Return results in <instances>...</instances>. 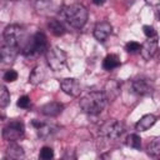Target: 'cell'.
<instances>
[{
    "label": "cell",
    "mask_w": 160,
    "mask_h": 160,
    "mask_svg": "<svg viewBox=\"0 0 160 160\" xmlns=\"http://www.w3.org/2000/svg\"><path fill=\"white\" fill-rule=\"evenodd\" d=\"M108 104V99L102 91H91L82 96L79 101L81 110L90 115L100 114Z\"/></svg>",
    "instance_id": "1"
},
{
    "label": "cell",
    "mask_w": 160,
    "mask_h": 160,
    "mask_svg": "<svg viewBox=\"0 0 160 160\" xmlns=\"http://www.w3.org/2000/svg\"><path fill=\"white\" fill-rule=\"evenodd\" d=\"M62 18L74 29H81L88 21V10L81 4H71L62 9Z\"/></svg>",
    "instance_id": "2"
},
{
    "label": "cell",
    "mask_w": 160,
    "mask_h": 160,
    "mask_svg": "<svg viewBox=\"0 0 160 160\" xmlns=\"http://www.w3.org/2000/svg\"><path fill=\"white\" fill-rule=\"evenodd\" d=\"M48 49H49L48 48V39H46L45 34L41 31H38L31 36V39L26 40V42L21 48V51L24 55L31 56V55L42 54Z\"/></svg>",
    "instance_id": "3"
},
{
    "label": "cell",
    "mask_w": 160,
    "mask_h": 160,
    "mask_svg": "<svg viewBox=\"0 0 160 160\" xmlns=\"http://www.w3.org/2000/svg\"><path fill=\"white\" fill-rule=\"evenodd\" d=\"M4 39L6 45L12 46L19 49V46H24V44L26 42V32L24 30L22 26L18 25V24H12L5 28L4 30Z\"/></svg>",
    "instance_id": "4"
},
{
    "label": "cell",
    "mask_w": 160,
    "mask_h": 160,
    "mask_svg": "<svg viewBox=\"0 0 160 160\" xmlns=\"http://www.w3.org/2000/svg\"><path fill=\"white\" fill-rule=\"evenodd\" d=\"M124 125L122 122L115 120V119H111V120H108L105 121L100 129H99V134L100 136L108 139V140H118L122 134H124Z\"/></svg>",
    "instance_id": "5"
},
{
    "label": "cell",
    "mask_w": 160,
    "mask_h": 160,
    "mask_svg": "<svg viewBox=\"0 0 160 160\" xmlns=\"http://www.w3.org/2000/svg\"><path fill=\"white\" fill-rule=\"evenodd\" d=\"M46 61L51 70L60 71L66 65V54L59 48H50L46 50Z\"/></svg>",
    "instance_id": "6"
},
{
    "label": "cell",
    "mask_w": 160,
    "mask_h": 160,
    "mask_svg": "<svg viewBox=\"0 0 160 160\" xmlns=\"http://www.w3.org/2000/svg\"><path fill=\"white\" fill-rule=\"evenodd\" d=\"M25 132V126L21 121H11L2 130V138L6 141H16L19 140Z\"/></svg>",
    "instance_id": "7"
},
{
    "label": "cell",
    "mask_w": 160,
    "mask_h": 160,
    "mask_svg": "<svg viewBox=\"0 0 160 160\" xmlns=\"http://www.w3.org/2000/svg\"><path fill=\"white\" fill-rule=\"evenodd\" d=\"M60 88L61 90L70 95V96H79L81 92V86L80 82L75 78H65L60 81Z\"/></svg>",
    "instance_id": "8"
},
{
    "label": "cell",
    "mask_w": 160,
    "mask_h": 160,
    "mask_svg": "<svg viewBox=\"0 0 160 160\" xmlns=\"http://www.w3.org/2000/svg\"><path fill=\"white\" fill-rule=\"evenodd\" d=\"M132 89L139 95H151L154 91V85L146 78H138L132 81Z\"/></svg>",
    "instance_id": "9"
},
{
    "label": "cell",
    "mask_w": 160,
    "mask_h": 160,
    "mask_svg": "<svg viewBox=\"0 0 160 160\" xmlns=\"http://www.w3.org/2000/svg\"><path fill=\"white\" fill-rule=\"evenodd\" d=\"M158 51V38L148 39L141 46H140V54L145 60H150L155 52Z\"/></svg>",
    "instance_id": "10"
},
{
    "label": "cell",
    "mask_w": 160,
    "mask_h": 160,
    "mask_svg": "<svg viewBox=\"0 0 160 160\" xmlns=\"http://www.w3.org/2000/svg\"><path fill=\"white\" fill-rule=\"evenodd\" d=\"M111 31H112L111 24L108 22V21H101V22L96 24V26L94 29V36H95V39L98 41H101L102 42V41H105L109 38V35L111 34Z\"/></svg>",
    "instance_id": "11"
},
{
    "label": "cell",
    "mask_w": 160,
    "mask_h": 160,
    "mask_svg": "<svg viewBox=\"0 0 160 160\" xmlns=\"http://www.w3.org/2000/svg\"><path fill=\"white\" fill-rule=\"evenodd\" d=\"M18 54V49L9 46V45H4L0 48V65H9L12 64L15 58Z\"/></svg>",
    "instance_id": "12"
},
{
    "label": "cell",
    "mask_w": 160,
    "mask_h": 160,
    "mask_svg": "<svg viewBox=\"0 0 160 160\" xmlns=\"http://www.w3.org/2000/svg\"><path fill=\"white\" fill-rule=\"evenodd\" d=\"M31 125L36 129L38 136L41 138V139H49V138L52 136V134L56 131L52 125H49V124L38 121V120H32V121H31Z\"/></svg>",
    "instance_id": "13"
},
{
    "label": "cell",
    "mask_w": 160,
    "mask_h": 160,
    "mask_svg": "<svg viewBox=\"0 0 160 160\" xmlns=\"http://www.w3.org/2000/svg\"><path fill=\"white\" fill-rule=\"evenodd\" d=\"M62 110H64V105L61 102H58V101L48 102V104L42 105L41 109H40L41 114H44L45 116H50V118L60 115L62 112Z\"/></svg>",
    "instance_id": "14"
},
{
    "label": "cell",
    "mask_w": 160,
    "mask_h": 160,
    "mask_svg": "<svg viewBox=\"0 0 160 160\" xmlns=\"http://www.w3.org/2000/svg\"><path fill=\"white\" fill-rule=\"evenodd\" d=\"M155 122H156V116L152 115V114H146V115H144V116L136 122L135 129H136L138 131H146V130H149Z\"/></svg>",
    "instance_id": "15"
},
{
    "label": "cell",
    "mask_w": 160,
    "mask_h": 160,
    "mask_svg": "<svg viewBox=\"0 0 160 160\" xmlns=\"http://www.w3.org/2000/svg\"><path fill=\"white\" fill-rule=\"evenodd\" d=\"M48 28H49L50 32L55 36H61L65 34V26L58 19H50L48 22Z\"/></svg>",
    "instance_id": "16"
},
{
    "label": "cell",
    "mask_w": 160,
    "mask_h": 160,
    "mask_svg": "<svg viewBox=\"0 0 160 160\" xmlns=\"http://www.w3.org/2000/svg\"><path fill=\"white\" fill-rule=\"evenodd\" d=\"M44 78H45L44 69L41 66H36V68H34V70L29 75V82L32 85H38L44 80Z\"/></svg>",
    "instance_id": "17"
},
{
    "label": "cell",
    "mask_w": 160,
    "mask_h": 160,
    "mask_svg": "<svg viewBox=\"0 0 160 160\" xmlns=\"http://www.w3.org/2000/svg\"><path fill=\"white\" fill-rule=\"evenodd\" d=\"M6 156L11 159H22L25 156V152L22 148L18 144H10L6 149Z\"/></svg>",
    "instance_id": "18"
},
{
    "label": "cell",
    "mask_w": 160,
    "mask_h": 160,
    "mask_svg": "<svg viewBox=\"0 0 160 160\" xmlns=\"http://www.w3.org/2000/svg\"><path fill=\"white\" fill-rule=\"evenodd\" d=\"M119 65H120V59H119V56L115 55V54L106 55L105 59H104V61H102V68H104L105 70H108V71H110V70L118 68Z\"/></svg>",
    "instance_id": "19"
},
{
    "label": "cell",
    "mask_w": 160,
    "mask_h": 160,
    "mask_svg": "<svg viewBox=\"0 0 160 160\" xmlns=\"http://www.w3.org/2000/svg\"><path fill=\"white\" fill-rule=\"evenodd\" d=\"M148 154L154 158L160 155V139L159 138H154L148 144Z\"/></svg>",
    "instance_id": "20"
},
{
    "label": "cell",
    "mask_w": 160,
    "mask_h": 160,
    "mask_svg": "<svg viewBox=\"0 0 160 160\" xmlns=\"http://www.w3.org/2000/svg\"><path fill=\"white\" fill-rule=\"evenodd\" d=\"M10 102V92L6 86L0 84V108L8 106Z\"/></svg>",
    "instance_id": "21"
},
{
    "label": "cell",
    "mask_w": 160,
    "mask_h": 160,
    "mask_svg": "<svg viewBox=\"0 0 160 160\" xmlns=\"http://www.w3.org/2000/svg\"><path fill=\"white\" fill-rule=\"evenodd\" d=\"M126 145L132 149H140L141 146V138L138 134H130L126 138Z\"/></svg>",
    "instance_id": "22"
},
{
    "label": "cell",
    "mask_w": 160,
    "mask_h": 160,
    "mask_svg": "<svg viewBox=\"0 0 160 160\" xmlns=\"http://www.w3.org/2000/svg\"><path fill=\"white\" fill-rule=\"evenodd\" d=\"M30 1V4L38 10V11H41V10H45V9H48L49 8V5H50V0H29Z\"/></svg>",
    "instance_id": "23"
},
{
    "label": "cell",
    "mask_w": 160,
    "mask_h": 160,
    "mask_svg": "<svg viewBox=\"0 0 160 160\" xmlns=\"http://www.w3.org/2000/svg\"><path fill=\"white\" fill-rule=\"evenodd\" d=\"M39 156L42 160H50L51 158H54V150L50 146H44V148H41Z\"/></svg>",
    "instance_id": "24"
},
{
    "label": "cell",
    "mask_w": 160,
    "mask_h": 160,
    "mask_svg": "<svg viewBox=\"0 0 160 160\" xmlns=\"http://www.w3.org/2000/svg\"><path fill=\"white\" fill-rule=\"evenodd\" d=\"M4 80L5 81H8V82H12V81H15L16 79H18V72L15 71V70H12V69H9V70H6L5 72H4Z\"/></svg>",
    "instance_id": "25"
},
{
    "label": "cell",
    "mask_w": 160,
    "mask_h": 160,
    "mask_svg": "<svg viewBox=\"0 0 160 160\" xmlns=\"http://www.w3.org/2000/svg\"><path fill=\"white\" fill-rule=\"evenodd\" d=\"M142 30H144V34L148 39H154V38H158V34H156V30L150 26V25H144L142 26Z\"/></svg>",
    "instance_id": "26"
},
{
    "label": "cell",
    "mask_w": 160,
    "mask_h": 160,
    "mask_svg": "<svg viewBox=\"0 0 160 160\" xmlns=\"http://www.w3.org/2000/svg\"><path fill=\"white\" fill-rule=\"evenodd\" d=\"M125 50H126L128 52H130V54H134V52H136V51L140 50V44L136 42V41H129V42L125 45Z\"/></svg>",
    "instance_id": "27"
},
{
    "label": "cell",
    "mask_w": 160,
    "mask_h": 160,
    "mask_svg": "<svg viewBox=\"0 0 160 160\" xmlns=\"http://www.w3.org/2000/svg\"><path fill=\"white\" fill-rule=\"evenodd\" d=\"M16 104H18V106H19V108H21V109H28V108L30 106V98H29V96H26V95L20 96Z\"/></svg>",
    "instance_id": "28"
},
{
    "label": "cell",
    "mask_w": 160,
    "mask_h": 160,
    "mask_svg": "<svg viewBox=\"0 0 160 160\" xmlns=\"http://www.w3.org/2000/svg\"><path fill=\"white\" fill-rule=\"evenodd\" d=\"M149 5H152V6H156V5H159V2H160V0H145Z\"/></svg>",
    "instance_id": "29"
},
{
    "label": "cell",
    "mask_w": 160,
    "mask_h": 160,
    "mask_svg": "<svg viewBox=\"0 0 160 160\" xmlns=\"http://www.w3.org/2000/svg\"><path fill=\"white\" fill-rule=\"evenodd\" d=\"M104 1H105V0H92V2H94L95 5H98V6L102 5V4H104Z\"/></svg>",
    "instance_id": "30"
}]
</instances>
